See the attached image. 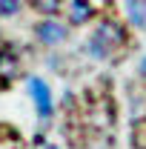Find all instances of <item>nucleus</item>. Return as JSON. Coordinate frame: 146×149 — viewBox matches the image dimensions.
I'll return each mask as SVG.
<instances>
[{"mask_svg": "<svg viewBox=\"0 0 146 149\" xmlns=\"http://www.w3.org/2000/svg\"><path fill=\"white\" fill-rule=\"evenodd\" d=\"M126 15L132 26L146 29V0H126Z\"/></svg>", "mask_w": 146, "mask_h": 149, "instance_id": "nucleus-4", "label": "nucleus"}, {"mask_svg": "<svg viewBox=\"0 0 146 149\" xmlns=\"http://www.w3.org/2000/svg\"><path fill=\"white\" fill-rule=\"evenodd\" d=\"M20 9V0H0V17H12L17 15Z\"/></svg>", "mask_w": 146, "mask_h": 149, "instance_id": "nucleus-9", "label": "nucleus"}, {"mask_svg": "<svg viewBox=\"0 0 146 149\" xmlns=\"http://www.w3.org/2000/svg\"><path fill=\"white\" fill-rule=\"evenodd\" d=\"M72 23H86L92 17V6L89 0H72V12H69Z\"/></svg>", "mask_w": 146, "mask_h": 149, "instance_id": "nucleus-6", "label": "nucleus"}, {"mask_svg": "<svg viewBox=\"0 0 146 149\" xmlns=\"http://www.w3.org/2000/svg\"><path fill=\"white\" fill-rule=\"evenodd\" d=\"M97 35L103 37L106 43H123V29H120L117 23H112V20H103V23H100Z\"/></svg>", "mask_w": 146, "mask_h": 149, "instance_id": "nucleus-5", "label": "nucleus"}, {"mask_svg": "<svg viewBox=\"0 0 146 149\" xmlns=\"http://www.w3.org/2000/svg\"><path fill=\"white\" fill-rule=\"evenodd\" d=\"M29 92H32V97H35L37 115H40V118H49V115H52V109H55V103H52V92H49L46 80L32 77V80H29Z\"/></svg>", "mask_w": 146, "mask_h": 149, "instance_id": "nucleus-1", "label": "nucleus"}, {"mask_svg": "<svg viewBox=\"0 0 146 149\" xmlns=\"http://www.w3.org/2000/svg\"><path fill=\"white\" fill-rule=\"evenodd\" d=\"M86 52H89L92 57H97V60H103V57L109 55V43H106L100 35H92L89 43H86Z\"/></svg>", "mask_w": 146, "mask_h": 149, "instance_id": "nucleus-7", "label": "nucleus"}, {"mask_svg": "<svg viewBox=\"0 0 146 149\" xmlns=\"http://www.w3.org/2000/svg\"><path fill=\"white\" fill-rule=\"evenodd\" d=\"M20 72V60L12 49L0 52V80H15V74Z\"/></svg>", "mask_w": 146, "mask_h": 149, "instance_id": "nucleus-3", "label": "nucleus"}, {"mask_svg": "<svg viewBox=\"0 0 146 149\" xmlns=\"http://www.w3.org/2000/svg\"><path fill=\"white\" fill-rule=\"evenodd\" d=\"M35 35L40 43H46V46H55V43H60L63 37H66V29L60 26V23H55V20H43V23H37Z\"/></svg>", "mask_w": 146, "mask_h": 149, "instance_id": "nucleus-2", "label": "nucleus"}, {"mask_svg": "<svg viewBox=\"0 0 146 149\" xmlns=\"http://www.w3.org/2000/svg\"><path fill=\"white\" fill-rule=\"evenodd\" d=\"M32 3H35L37 12H43V15H55L60 9V0H32Z\"/></svg>", "mask_w": 146, "mask_h": 149, "instance_id": "nucleus-8", "label": "nucleus"}, {"mask_svg": "<svg viewBox=\"0 0 146 149\" xmlns=\"http://www.w3.org/2000/svg\"><path fill=\"white\" fill-rule=\"evenodd\" d=\"M46 149H57V146H46Z\"/></svg>", "mask_w": 146, "mask_h": 149, "instance_id": "nucleus-11", "label": "nucleus"}, {"mask_svg": "<svg viewBox=\"0 0 146 149\" xmlns=\"http://www.w3.org/2000/svg\"><path fill=\"white\" fill-rule=\"evenodd\" d=\"M140 74L146 77V57H143V63H140Z\"/></svg>", "mask_w": 146, "mask_h": 149, "instance_id": "nucleus-10", "label": "nucleus"}]
</instances>
